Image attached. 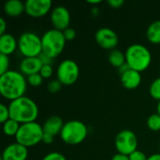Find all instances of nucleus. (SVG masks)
<instances>
[{
	"mask_svg": "<svg viewBox=\"0 0 160 160\" xmlns=\"http://www.w3.org/2000/svg\"><path fill=\"white\" fill-rule=\"evenodd\" d=\"M147 160H160V153H156L148 157Z\"/></svg>",
	"mask_w": 160,
	"mask_h": 160,
	"instance_id": "obj_38",
	"label": "nucleus"
},
{
	"mask_svg": "<svg viewBox=\"0 0 160 160\" xmlns=\"http://www.w3.org/2000/svg\"><path fill=\"white\" fill-rule=\"evenodd\" d=\"M108 4L111 8H119L125 4V1L124 0H108Z\"/></svg>",
	"mask_w": 160,
	"mask_h": 160,
	"instance_id": "obj_33",
	"label": "nucleus"
},
{
	"mask_svg": "<svg viewBox=\"0 0 160 160\" xmlns=\"http://www.w3.org/2000/svg\"><path fill=\"white\" fill-rule=\"evenodd\" d=\"M38 58L40 59L42 65H49V66H52L53 64V58L49 56L48 54L44 53V52H41L40 55L38 56Z\"/></svg>",
	"mask_w": 160,
	"mask_h": 160,
	"instance_id": "obj_32",
	"label": "nucleus"
},
{
	"mask_svg": "<svg viewBox=\"0 0 160 160\" xmlns=\"http://www.w3.org/2000/svg\"><path fill=\"white\" fill-rule=\"evenodd\" d=\"M157 112L160 114V101H158V106H157Z\"/></svg>",
	"mask_w": 160,
	"mask_h": 160,
	"instance_id": "obj_41",
	"label": "nucleus"
},
{
	"mask_svg": "<svg viewBox=\"0 0 160 160\" xmlns=\"http://www.w3.org/2000/svg\"><path fill=\"white\" fill-rule=\"evenodd\" d=\"M146 38L153 44L160 43V20L154 21L146 30Z\"/></svg>",
	"mask_w": 160,
	"mask_h": 160,
	"instance_id": "obj_19",
	"label": "nucleus"
},
{
	"mask_svg": "<svg viewBox=\"0 0 160 160\" xmlns=\"http://www.w3.org/2000/svg\"><path fill=\"white\" fill-rule=\"evenodd\" d=\"M142 80V77L141 75V72L131 68H129L128 71L120 75V81L122 85L129 90L137 88L141 84Z\"/></svg>",
	"mask_w": 160,
	"mask_h": 160,
	"instance_id": "obj_15",
	"label": "nucleus"
},
{
	"mask_svg": "<svg viewBox=\"0 0 160 160\" xmlns=\"http://www.w3.org/2000/svg\"><path fill=\"white\" fill-rule=\"evenodd\" d=\"M126 63L131 69L142 72L146 70L152 62V53L150 50L140 43L129 45L126 52Z\"/></svg>",
	"mask_w": 160,
	"mask_h": 160,
	"instance_id": "obj_3",
	"label": "nucleus"
},
{
	"mask_svg": "<svg viewBox=\"0 0 160 160\" xmlns=\"http://www.w3.org/2000/svg\"><path fill=\"white\" fill-rule=\"evenodd\" d=\"M129 160H147L148 157L141 150H136L129 156Z\"/></svg>",
	"mask_w": 160,
	"mask_h": 160,
	"instance_id": "obj_30",
	"label": "nucleus"
},
{
	"mask_svg": "<svg viewBox=\"0 0 160 160\" xmlns=\"http://www.w3.org/2000/svg\"><path fill=\"white\" fill-rule=\"evenodd\" d=\"M25 13L33 18H41L51 9L52 2L51 0H26Z\"/></svg>",
	"mask_w": 160,
	"mask_h": 160,
	"instance_id": "obj_12",
	"label": "nucleus"
},
{
	"mask_svg": "<svg viewBox=\"0 0 160 160\" xmlns=\"http://www.w3.org/2000/svg\"><path fill=\"white\" fill-rule=\"evenodd\" d=\"M27 157L28 149L18 142H13L5 147L1 160H26Z\"/></svg>",
	"mask_w": 160,
	"mask_h": 160,
	"instance_id": "obj_13",
	"label": "nucleus"
},
{
	"mask_svg": "<svg viewBox=\"0 0 160 160\" xmlns=\"http://www.w3.org/2000/svg\"><path fill=\"white\" fill-rule=\"evenodd\" d=\"M7 30V22L4 18H0V36L4 35Z\"/></svg>",
	"mask_w": 160,
	"mask_h": 160,
	"instance_id": "obj_35",
	"label": "nucleus"
},
{
	"mask_svg": "<svg viewBox=\"0 0 160 160\" xmlns=\"http://www.w3.org/2000/svg\"><path fill=\"white\" fill-rule=\"evenodd\" d=\"M147 128L152 131H159L160 130V114L158 112L151 114L146 121Z\"/></svg>",
	"mask_w": 160,
	"mask_h": 160,
	"instance_id": "obj_22",
	"label": "nucleus"
},
{
	"mask_svg": "<svg viewBox=\"0 0 160 160\" xmlns=\"http://www.w3.org/2000/svg\"><path fill=\"white\" fill-rule=\"evenodd\" d=\"M20 126H21V124H19L15 120L9 118L8 121H6L3 124V131H4L5 135H7L8 137H12V136L15 137L20 128Z\"/></svg>",
	"mask_w": 160,
	"mask_h": 160,
	"instance_id": "obj_21",
	"label": "nucleus"
},
{
	"mask_svg": "<svg viewBox=\"0 0 160 160\" xmlns=\"http://www.w3.org/2000/svg\"><path fill=\"white\" fill-rule=\"evenodd\" d=\"M42 66L43 65L38 57H23L20 63L19 68L20 72L28 77L30 75L39 73Z\"/></svg>",
	"mask_w": 160,
	"mask_h": 160,
	"instance_id": "obj_14",
	"label": "nucleus"
},
{
	"mask_svg": "<svg viewBox=\"0 0 160 160\" xmlns=\"http://www.w3.org/2000/svg\"><path fill=\"white\" fill-rule=\"evenodd\" d=\"M87 3L92 4V5H98V4L101 3V0H88Z\"/></svg>",
	"mask_w": 160,
	"mask_h": 160,
	"instance_id": "obj_40",
	"label": "nucleus"
},
{
	"mask_svg": "<svg viewBox=\"0 0 160 160\" xmlns=\"http://www.w3.org/2000/svg\"><path fill=\"white\" fill-rule=\"evenodd\" d=\"M41 160H67V158L59 152H51L45 155Z\"/></svg>",
	"mask_w": 160,
	"mask_h": 160,
	"instance_id": "obj_29",
	"label": "nucleus"
},
{
	"mask_svg": "<svg viewBox=\"0 0 160 160\" xmlns=\"http://www.w3.org/2000/svg\"><path fill=\"white\" fill-rule=\"evenodd\" d=\"M9 118H10V116H9L8 105H6L4 103H1L0 104V122L2 124H4Z\"/></svg>",
	"mask_w": 160,
	"mask_h": 160,
	"instance_id": "obj_27",
	"label": "nucleus"
},
{
	"mask_svg": "<svg viewBox=\"0 0 160 160\" xmlns=\"http://www.w3.org/2000/svg\"><path fill=\"white\" fill-rule=\"evenodd\" d=\"M3 9L9 17H19L25 12V3L21 0H8L5 2Z\"/></svg>",
	"mask_w": 160,
	"mask_h": 160,
	"instance_id": "obj_18",
	"label": "nucleus"
},
{
	"mask_svg": "<svg viewBox=\"0 0 160 160\" xmlns=\"http://www.w3.org/2000/svg\"><path fill=\"white\" fill-rule=\"evenodd\" d=\"M18 49V39L9 33L0 36V53L5 55L12 54Z\"/></svg>",
	"mask_w": 160,
	"mask_h": 160,
	"instance_id": "obj_17",
	"label": "nucleus"
},
{
	"mask_svg": "<svg viewBox=\"0 0 160 160\" xmlns=\"http://www.w3.org/2000/svg\"><path fill=\"white\" fill-rule=\"evenodd\" d=\"M96 42L105 50H114L119 43L117 33L110 27H101L95 34Z\"/></svg>",
	"mask_w": 160,
	"mask_h": 160,
	"instance_id": "obj_10",
	"label": "nucleus"
},
{
	"mask_svg": "<svg viewBox=\"0 0 160 160\" xmlns=\"http://www.w3.org/2000/svg\"><path fill=\"white\" fill-rule=\"evenodd\" d=\"M149 93L154 99L160 101V77L156 78L151 82L149 86Z\"/></svg>",
	"mask_w": 160,
	"mask_h": 160,
	"instance_id": "obj_23",
	"label": "nucleus"
},
{
	"mask_svg": "<svg viewBox=\"0 0 160 160\" xmlns=\"http://www.w3.org/2000/svg\"><path fill=\"white\" fill-rule=\"evenodd\" d=\"M62 83L57 80V79H54V80H51L49 82H48V85H47V89L50 93L52 94H55V93H58L61 88H62Z\"/></svg>",
	"mask_w": 160,
	"mask_h": 160,
	"instance_id": "obj_26",
	"label": "nucleus"
},
{
	"mask_svg": "<svg viewBox=\"0 0 160 160\" xmlns=\"http://www.w3.org/2000/svg\"><path fill=\"white\" fill-rule=\"evenodd\" d=\"M53 139H54L53 136H52L50 134H47V133H44L43 138H42V142L45 143V144H51L53 142Z\"/></svg>",
	"mask_w": 160,
	"mask_h": 160,
	"instance_id": "obj_34",
	"label": "nucleus"
},
{
	"mask_svg": "<svg viewBox=\"0 0 160 160\" xmlns=\"http://www.w3.org/2000/svg\"><path fill=\"white\" fill-rule=\"evenodd\" d=\"M9 64H10V60L8 55L0 53V75L9 70Z\"/></svg>",
	"mask_w": 160,
	"mask_h": 160,
	"instance_id": "obj_25",
	"label": "nucleus"
},
{
	"mask_svg": "<svg viewBox=\"0 0 160 160\" xmlns=\"http://www.w3.org/2000/svg\"><path fill=\"white\" fill-rule=\"evenodd\" d=\"M91 13H92V15L93 16H98V14H99V9L98 8H93L92 9H91Z\"/></svg>",
	"mask_w": 160,
	"mask_h": 160,
	"instance_id": "obj_39",
	"label": "nucleus"
},
{
	"mask_svg": "<svg viewBox=\"0 0 160 160\" xmlns=\"http://www.w3.org/2000/svg\"><path fill=\"white\" fill-rule=\"evenodd\" d=\"M18 50L23 57H38L42 52L41 37L34 32H23L18 38Z\"/></svg>",
	"mask_w": 160,
	"mask_h": 160,
	"instance_id": "obj_7",
	"label": "nucleus"
},
{
	"mask_svg": "<svg viewBox=\"0 0 160 160\" xmlns=\"http://www.w3.org/2000/svg\"><path fill=\"white\" fill-rule=\"evenodd\" d=\"M66 42L67 40L62 31L54 28L49 29L41 36L42 52L54 59L62 53Z\"/></svg>",
	"mask_w": 160,
	"mask_h": 160,
	"instance_id": "obj_5",
	"label": "nucleus"
},
{
	"mask_svg": "<svg viewBox=\"0 0 160 160\" xmlns=\"http://www.w3.org/2000/svg\"><path fill=\"white\" fill-rule=\"evenodd\" d=\"M44 130L41 125L38 122H30L21 124L20 128L15 136L16 142L24 147H33L39 142H42Z\"/></svg>",
	"mask_w": 160,
	"mask_h": 160,
	"instance_id": "obj_4",
	"label": "nucleus"
},
{
	"mask_svg": "<svg viewBox=\"0 0 160 160\" xmlns=\"http://www.w3.org/2000/svg\"><path fill=\"white\" fill-rule=\"evenodd\" d=\"M63 34L67 41H71L76 38V30L72 27L67 28L65 31H63Z\"/></svg>",
	"mask_w": 160,
	"mask_h": 160,
	"instance_id": "obj_31",
	"label": "nucleus"
},
{
	"mask_svg": "<svg viewBox=\"0 0 160 160\" xmlns=\"http://www.w3.org/2000/svg\"><path fill=\"white\" fill-rule=\"evenodd\" d=\"M87 134L88 128L84 123L80 120H69L64 124L60 137L65 143L77 145L86 139Z\"/></svg>",
	"mask_w": 160,
	"mask_h": 160,
	"instance_id": "obj_6",
	"label": "nucleus"
},
{
	"mask_svg": "<svg viewBox=\"0 0 160 160\" xmlns=\"http://www.w3.org/2000/svg\"><path fill=\"white\" fill-rule=\"evenodd\" d=\"M80 75V68L72 59H65L56 68V79L63 85L74 84Z\"/></svg>",
	"mask_w": 160,
	"mask_h": 160,
	"instance_id": "obj_8",
	"label": "nucleus"
},
{
	"mask_svg": "<svg viewBox=\"0 0 160 160\" xmlns=\"http://www.w3.org/2000/svg\"><path fill=\"white\" fill-rule=\"evenodd\" d=\"M111 160H129V157L126 156V155H122V154H115Z\"/></svg>",
	"mask_w": 160,
	"mask_h": 160,
	"instance_id": "obj_36",
	"label": "nucleus"
},
{
	"mask_svg": "<svg viewBox=\"0 0 160 160\" xmlns=\"http://www.w3.org/2000/svg\"><path fill=\"white\" fill-rule=\"evenodd\" d=\"M159 150H160V143H159Z\"/></svg>",
	"mask_w": 160,
	"mask_h": 160,
	"instance_id": "obj_42",
	"label": "nucleus"
},
{
	"mask_svg": "<svg viewBox=\"0 0 160 160\" xmlns=\"http://www.w3.org/2000/svg\"><path fill=\"white\" fill-rule=\"evenodd\" d=\"M130 68H129V66L127 64V63H125L123 66H121L119 68H118V72H119V74L121 75V74H123V73H125L126 71H128V69H129Z\"/></svg>",
	"mask_w": 160,
	"mask_h": 160,
	"instance_id": "obj_37",
	"label": "nucleus"
},
{
	"mask_svg": "<svg viewBox=\"0 0 160 160\" xmlns=\"http://www.w3.org/2000/svg\"><path fill=\"white\" fill-rule=\"evenodd\" d=\"M114 144L119 154L129 156L138 150V138L132 130L123 129L116 135Z\"/></svg>",
	"mask_w": 160,
	"mask_h": 160,
	"instance_id": "obj_9",
	"label": "nucleus"
},
{
	"mask_svg": "<svg viewBox=\"0 0 160 160\" xmlns=\"http://www.w3.org/2000/svg\"><path fill=\"white\" fill-rule=\"evenodd\" d=\"M10 119L19 124L35 122L38 116V106L28 97H22L12 100L8 104Z\"/></svg>",
	"mask_w": 160,
	"mask_h": 160,
	"instance_id": "obj_2",
	"label": "nucleus"
},
{
	"mask_svg": "<svg viewBox=\"0 0 160 160\" xmlns=\"http://www.w3.org/2000/svg\"><path fill=\"white\" fill-rule=\"evenodd\" d=\"M27 84L26 77L20 71L9 69L0 75V94L10 101L23 97Z\"/></svg>",
	"mask_w": 160,
	"mask_h": 160,
	"instance_id": "obj_1",
	"label": "nucleus"
},
{
	"mask_svg": "<svg viewBox=\"0 0 160 160\" xmlns=\"http://www.w3.org/2000/svg\"><path fill=\"white\" fill-rule=\"evenodd\" d=\"M39 74L42 76L43 79H49L52 76L53 74V68H52V66H49V65H43L40 71H39Z\"/></svg>",
	"mask_w": 160,
	"mask_h": 160,
	"instance_id": "obj_28",
	"label": "nucleus"
},
{
	"mask_svg": "<svg viewBox=\"0 0 160 160\" xmlns=\"http://www.w3.org/2000/svg\"><path fill=\"white\" fill-rule=\"evenodd\" d=\"M26 79H27V83L33 87H38V86L41 85L42 82H43V78L39 73L30 75V76L26 77Z\"/></svg>",
	"mask_w": 160,
	"mask_h": 160,
	"instance_id": "obj_24",
	"label": "nucleus"
},
{
	"mask_svg": "<svg viewBox=\"0 0 160 160\" xmlns=\"http://www.w3.org/2000/svg\"><path fill=\"white\" fill-rule=\"evenodd\" d=\"M108 60L112 66L119 68L121 66H123L126 63V54L122 51L114 49L110 51L108 55Z\"/></svg>",
	"mask_w": 160,
	"mask_h": 160,
	"instance_id": "obj_20",
	"label": "nucleus"
},
{
	"mask_svg": "<svg viewBox=\"0 0 160 160\" xmlns=\"http://www.w3.org/2000/svg\"><path fill=\"white\" fill-rule=\"evenodd\" d=\"M51 22L54 29L59 31H65L70 24V12L65 6H56L51 11Z\"/></svg>",
	"mask_w": 160,
	"mask_h": 160,
	"instance_id": "obj_11",
	"label": "nucleus"
},
{
	"mask_svg": "<svg viewBox=\"0 0 160 160\" xmlns=\"http://www.w3.org/2000/svg\"><path fill=\"white\" fill-rule=\"evenodd\" d=\"M64 124L65 123L63 122L60 116L52 115L49 118H47V120L42 125V128H43L44 133H47L55 137L61 133Z\"/></svg>",
	"mask_w": 160,
	"mask_h": 160,
	"instance_id": "obj_16",
	"label": "nucleus"
}]
</instances>
